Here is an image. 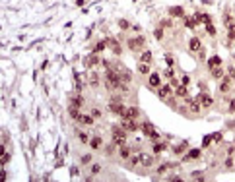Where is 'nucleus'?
<instances>
[{
    "label": "nucleus",
    "instance_id": "nucleus-38",
    "mask_svg": "<svg viewBox=\"0 0 235 182\" xmlns=\"http://www.w3.org/2000/svg\"><path fill=\"white\" fill-rule=\"evenodd\" d=\"M206 31H208V35H212V37H214V35H216V29H214V25H212V23H208Z\"/></svg>",
    "mask_w": 235,
    "mask_h": 182
},
{
    "label": "nucleus",
    "instance_id": "nucleus-35",
    "mask_svg": "<svg viewBox=\"0 0 235 182\" xmlns=\"http://www.w3.org/2000/svg\"><path fill=\"white\" fill-rule=\"evenodd\" d=\"M8 161H10V153H6L4 147H2V165H6Z\"/></svg>",
    "mask_w": 235,
    "mask_h": 182
},
{
    "label": "nucleus",
    "instance_id": "nucleus-24",
    "mask_svg": "<svg viewBox=\"0 0 235 182\" xmlns=\"http://www.w3.org/2000/svg\"><path fill=\"white\" fill-rule=\"evenodd\" d=\"M101 143H103V140H101V138H99V136H95V138H93V140L90 142V145H91V147H93V149H97V147H101Z\"/></svg>",
    "mask_w": 235,
    "mask_h": 182
},
{
    "label": "nucleus",
    "instance_id": "nucleus-14",
    "mask_svg": "<svg viewBox=\"0 0 235 182\" xmlns=\"http://www.w3.org/2000/svg\"><path fill=\"white\" fill-rule=\"evenodd\" d=\"M148 83H150V87H159L161 85V78H159V74H150V79H148Z\"/></svg>",
    "mask_w": 235,
    "mask_h": 182
},
{
    "label": "nucleus",
    "instance_id": "nucleus-33",
    "mask_svg": "<svg viewBox=\"0 0 235 182\" xmlns=\"http://www.w3.org/2000/svg\"><path fill=\"white\" fill-rule=\"evenodd\" d=\"M194 23H196V19H194V18H185V25H187V27L193 29V27H194Z\"/></svg>",
    "mask_w": 235,
    "mask_h": 182
},
{
    "label": "nucleus",
    "instance_id": "nucleus-12",
    "mask_svg": "<svg viewBox=\"0 0 235 182\" xmlns=\"http://www.w3.org/2000/svg\"><path fill=\"white\" fill-rule=\"evenodd\" d=\"M87 82H90V85L91 87H97L99 85V74H97V72H90V74H87Z\"/></svg>",
    "mask_w": 235,
    "mask_h": 182
},
{
    "label": "nucleus",
    "instance_id": "nucleus-18",
    "mask_svg": "<svg viewBox=\"0 0 235 182\" xmlns=\"http://www.w3.org/2000/svg\"><path fill=\"white\" fill-rule=\"evenodd\" d=\"M78 108H80V107H76V105H70V107H68V114H70L74 120L80 118V111H78Z\"/></svg>",
    "mask_w": 235,
    "mask_h": 182
},
{
    "label": "nucleus",
    "instance_id": "nucleus-32",
    "mask_svg": "<svg viewBox=\"0 0 235 182\" xmlns=\"http://www.w3.org/2000/svg\"><path fill=\"white\" fill-rule=\"evenodd\" d=\"M173 165H169V163H165V165H161L159 169H157V174H163V172H167V169H171Z\"/></svg>",
    "mask_w": 235,
    "mask_h": 182
},
{
    "label": "nucleus",
    "instance_id": "nucleus-26",
    "mask_svg": "<svg viewBox=\"0 0 235 182\" xmlns=\"http://www.w3.org/2000/svg\"><path fill=\"white\" fill-rule=\"evenodd\" d=\"M210 72H212V76H214V78H224V70L219 68V66H216V68H210Z\"/></svg>",
    "mask_w": 235,
    "mask_h": 182
},
{
    "label": "nucleus",
    "instance_id": "nucleus-3",
    "mask_svg": "<svg viewBox=\"0 0 235 182\" xmlns=\"http://www.w3.org/2000/svg\"><path fill=\"white\" fill-rule=\"evenodd\" d=\"M140 130H142V132L150 138V140H152L153 143H156V142H159V134L156 132V128H153V124H152V122H144V124L140 126Z\"/></svg>",
    "mask_w": 235,
    "mask_h": 182
},
{
    "label": "nucleus",
    "instance_id": "nucleus-34",
    "mask_svg": "<svg viewBox=\"0 0 235 182\" xmlns=\"http://www.w3.org/2000/svg\"><path fill=\"white\" fill-rule=\"evenodd\" d=\"M163 76H165L167 79H171V78H175V74H173V68H167V70L163 72Z\"/></svg>",
    "mask_w": 235,
    "mask_h": 182
},
{
    "label": "nucleus",
    "instance_id": "nucleus-4",
    "mask_svg": "<svg viewBox=\"0 0 235 182\" xmlns=\"http://www.w3.org/2000/svg\"><path fill=\"white\" fill-rule=\"evenodd\" d=\"M121 126L126 130V132H136L138 128V122H136V118H122V122H121Z\"/></svg>",
    "mask_w": 235,
    "mask_h": 182
},
{
    "label": "nucleus",
    "instance_id": "nucleus-28",
    "mask_svg": "<svg viewBox=\"0 0 235 182\" xmlns=\"http://www.w3.org/2000/svg\"><path fill=\"white\" fill-rule=\"evenodd\" d=\"M105 45H107V41H99V43H97V45H95V47H93V53H95V54H97V53H101V50H103V49H105Z\"/></svg>",
    "mask_w": 235,
    "mask_h": 182
},
{
    "label": "nucleus",
    "instance_id": "nucleus-45",
    "mask_svg": "<svg viewBox=\"0 0 235 182\" xmlns=\"http://www.w3.org/2000/svg\"><path fill=\"white\" fill-rule=\"evenodd\" d=\"M153 35H156L157 39H161V37H163V31H161V29H156V33H153Z\"/></svg>",
    "mask_w": 235,
    "mask_h": 182
},
{
    "label": "nucleus",
    "instance_id": "nucleus-22",
    "mask_svg": "<svg viewBox=\"0 0 235 182\" xmlns=\"http://www.w3.org/2000/svg\"><path fill=\"white\" fill-rule=\"evenodd\" d=\"M70 105L82 107V105H84V97H82V95H74V97H72V101H70Z\"/></svg>",
    "mask_w": 235,
    "mask_h": 182
},
{
    "label": "nucleus",
    "instance_id": "nucleus-39",
    "mask_svg": "<svg viewBox=\"0 0 235 182\" xmlns=\"http://www.w3.org/2000/svg\"><path fill=\"white\" fill-rule=\"evenodd\" d=\"M91 116H93V118H99V116H101V111H99V108H91Z\"/></svg>",
    "mask_w": 235,
    "mask_h": 182
},
{
    "label": "nucleus",
    "instance_id": "nucleus-27",
    "mask_svg": "<svg viewBox=\"0 0 235 182\" xmlns=\"http://www.w3.org/2000/svg\"><path fill=\"white\" fill-rule=\"evenodd\" d=\"M165 147H167L165 143H157V142H156V143H153V153L157 155V153H161V151H163Z\"/></svg>",
    "mask_w": 235,
    "mask_h": 182
},
{
    "label": "nucleus",
    "instance_id": "nucleus-19",
    "mask_svg": "<svg viewBox=\"0 0 235 182\" xmlns=\"http://www.w3.org/2000/svg\"><path fill=\"white\" fill-rule=\"evenodd\" d=\"M188 49L193 50V53H196V50H200V41H198L196 37H193V39H190V43H188Z\"/></svg>",
    "mask_w": 235,
    "mask_h": 182
},
{
    "label": "nucleus",
    "instance_id": "nucleus-40",
    "mask_svg": "<svg viewBox=\"0 0 235 182\" xmlns=\"http://www.w3.org/2000/svg\"><path fill=\"white\" fill-rule=\"evenodd\" d=\"M227 76H229L231 79H235V68L231 66V68H227Z\"/></svg>",
    "mask_w": 235,
    "mask_h": 182
},
{
    "label": "nucleus",
    "instance_id": "nucleus-42",
    "mask_svg": "<svg viewBox=\"0 0 235 182\" xmlns=\"http://www.w3.org/2000/svg\"><path fill=\"white\" fill-rule=\"evenodd\" d=\"M119 25H121V29H128V21L121 19V21H119Z\"/></svg>",
    "mask_w": 235,
    "mask_h": 182
},
{
    "label": "nucleus",
    "instance_id": "nucleus-1",
    "mask_svg": "<svg viewBox=\"0 0 235 182\" xmlns=\"http://www.w3.org/2000/svg\"><path fill=\"white\" fill-rule=\"evenodd\" d=\"M119 85H121L119 74H117L115 70H107L105 72V87L109 91H113V89H119Z\"/></svg>",
    "mask_w": 235,
    "mask_h": 182
},
{
    "label": "nucleus",
    "instance_id": "nucleus-29",
    "mask_svg": "<svg viewBox=\"0 0 235 182\" xmlns=\"http://www.w3.org/2000/svg\"><path fill=\"white\" fill-rule=\"evenodd\" d=\"M169 14H171V16H175V18H183V8H179V6H177V8H171Z\"/></svg>",
    "mask_w": 235,
    "mask_h": 182
},
{
    "label": "nucleus",
    "instance_id": "nucleus-48",
    "mask_svg": "<svg viewBox=\"0 0 235 182\" xmlns=\"http://www.w3.org/2000/svg\"><path fill=\"white\" fill-rule=\"evenodd\" d=\"M188 82H190V78L188 76H183V85H188Z\"/></svg>",
    "mask_w": 235,
    "mask_h": 182
},
{
    "label": "nucleus",
    "instance_id": "nucleus-13",
    "mask_svg": "<svg viewBox=\"0 0 235 182\" xmlns=\"http://www.w3.org/2000/svg\"><path fill=\"white\" fill-rule=\"evenodd\" d=\"M119 155H121V159H124V161H126V159L132 155V147H130V145H126V143H124V145H121Z\"/></svg>",
    "mask_w": 235,
    "mask_h": 182
},
{
    "label": "nucleus",
    "instance_id": "nucleus-2",
    "mask_svg": "<svg viewBox=\"0 0 235 182\" xmlns=\"http://www.w3.org/2000/svg\"><path fill=\"white\" fill-rule=\"evenodd\" d=\"M111 134H113V143L115 145H124L126 143V130H124L122 126H113L111 128Z\"/></svg>",
    "mask_w": 235,
    "mask_h": 182
},
{
    "label": "nucleus",
    "instance_id": "nucleus-46",
    "mask_svg": "<svg viewBox=\"0 0 235 182\" xmlns=\"http://www.w3.org/2000/svg\"><path fill=\"white\" fill-rule=\"evenodd\" d=\"M225 167H227V169H231V167H233V159H231V157L225 161Z\"/></svg>",
    "mask_w": 235,
    "mask_h": 182
},
{
    "label": "nucleus",
    "instance_id": "nucleus-25",
    "mask_svg": "<svg viewBox=\"0 0 235 182\" xmlns=\"http://www.w3.org/2000/svg\"><path fill=\"white\" fill-rule=\"evenodd\" d=\"M200 157V151L198 149H193V151H188V155L185 157V161H190V159H198Z\"/></svg>",
    "mask_w": 235,
    "mask_h": 182
},
{
    "label": "nucleus",
    "instance_id": "nucleus-37",
    "mask_svg": "<svg viewBox=\"0 0 235 182\" xmlns=\"http://www.w3.org/2000/svg\"><path fill=\"white\" fill-rule=\"evenodd\" d=\"M101 172V165H91V174H99Z\"/></svg>",
    "mask_w": 235,
    "mask_h": 182
},
{
    "label": "nucleus",
    "instance_id": "nucleus-10",
    "mask_svg": "<svg viewBox=\"0 0 235 182\" xmlns=\"http://www.w3.org/2000/svg\"><path fill=\"white\" fill-rule=\"evenodd\" d=\"M169 93H171V83H169V85H159V87H157L159 99H167V97H169Z\"/></svg>",
    "mask_w": 235,
    "mask_h": 182
},
{
    "label": "nucleus",
    "instance_id": "nucleus-8",
    "mask_svg": "<svg viewBox=\"0 0 235 182\" xmlns=\"http://www.w3.org/2000/svg\"><path fill=\"white\" fill-rule=\"evenodd\" d=\"M99 62H101V60H99V56L95 54V53H93V54H90V56H86V60H84V64H86L87 68H93L95 64H99Z\"/></svg>",
    "mask_w": 235,
    "mask_h": 182
},
{
    "label": "nucleus",
    "instance_id": "nucleus-30",
    "mask_svg": "<svg viewBox=\"0 0 235 182\" xmlns=\"http://www.w3.org/2000/svg\"><path fill=\"white\" fill-rule=\"evenodd\" d=\"M138 72H140V74H148L150 72V66L146 62H142V64H138Z\"/></svg>",
    "mask_w": 235,
    "mask_h": 182
},
{
    "label": "nucleus",
    "instance_id": "nucleus-44",
    "mask_svg": "<svg viewBox=\"0 0 235 182\" xmlns=\"http://www.w3.org/2000/svg\"><path fill=\"white\" fill-rule=\"evenodd\" d=\"M193 178H204V176H202L200 171H194V172H193Z\"/></svg>",
    "mask_w": 235,
    "mask_h": 182
},
{
    "label": "nucleus",
    "instance_id": "nucleus-11",
    "mask_svg": "<svg viewBox=\"0 0 235 182\" xmlns=\"http://www.w3.org/2000/svg\"><path fill=\"white\" fill-rule=\"evenodd\" d=\"M138 116H140V111H138V107H126L124 118H138Z\"/></svg>",
    "mask_w": 235,
    "mask_h": 182
},
{
    "label": "nucleus",
    "instance_id": "nucleus-17",
    "mask_svg": "<svg viewBox=\"0 0 235 182\" xmlns=\"http://www.w3.org/2000/svg\"><path fill=\"white\" fill-rule=\"evenodd\" d=\"M78 122H80V124H86V126H93V116H86V114H80Z\"/></svg>",
    "mask_w": 235,
    "mask_h": 182
},
{
    "label": "nucleus",
    "instance_id": "nucleus-16",
    "mask_svg": "<svg viewBox=\"0 0 235 182\" xmlns=\"http://www.w3.org/2000/svg\"><path fill=\"white\" fill-rule=\"evenodd\" d=\"M107 45L111 47V50H113L115 54H121V53H122V49H121V45H119V43H117L115 39H107Z\"/></svg>",
    "mask_w": 235,
    "mask_h": 182
},
{
    "label": "nucleus",
    "instance_id": "nucleus-20",
    "mask_svg": "<svg viewBox=\"0 0 235 182\" xmlns=\"http://www.w3.org/2000/svg\"><path fill=\"white\" fill-rule=\"evenodd\" d=\"M216 66H222V58H219V56H212L208 60V68H216Z\"/></svg>",
    "mask_w": 235,
    "mask_h": 182
},
{
    "label": "nucleus",
    "instance_id": "nucleus-49",
    "mask_svg": "<svg viewBox=\"0 0 235 182\" xmlns=\"http://www.w3.org/2000/svg\"><path fill=\"white\" fill-rule=\"evenodd\" d=\"M229 111H231V112L235 111V101H231V103H229Z\"/></svg>",
    "mask_w": 235,
    "mask_h": 182
},
{
    "label": "nucleus",
    "instance_id": "nucleus-7",
    "mask_svg": "<svg viewBox=\"0 0 235 182\" xmlns=\"http://www.w3.org/2000/svg\"><path fill=\"white\" fill-rule=\"evenodd\" d=\"M187 99V105H188V108L193 111L194 114L196 112H200V108H202V105H200V101H198V97L196 99H188V97H185Z\"/></svg>",
    "mask_w": 235,
    "mask_h": 182
},
{
    "label": "nucleus",
    "instance_id": "nucleus-6",
    "mask_svg": "<svg viewBox=\"0 0 235 182\" xmlns=\"http://www.w3.org/2000/svg\"><path fill=\"white\" fill-rule=\"evenodd\" d=\"M153 163H156V157L150 155V153H142V151H140V165L142 167H152Z\"/></svg>",
    "mask_w": 235,
    "mask_h": 182
},
{
    "label": "nucleus",
    "instance_id": "nucleus-9",
    "mask_svg": "<svg viewBox=\"0 0 235 182\" xmlns=\"http://www.w3.org/2000/svg\"><path fill=\"white\" fill-rule=\"evenodd\" d=\"M198 101H200L202 108H208V107H212V97L208 95V93H200V95H198Z\"/></svg>",
    "mask_w": 235,
    "mask_h": 182
},
{
    "label": "nucleus",
    "instance_id": "nucleus-41",
    "mask_svg": "<svg viewBox=\"0 0 235 182\" xmlns=\"http://www.w3.org/2000/svg\"><path fill=\"white\" fill-rule=\"evenodd\" d=\"M227 29H229V39H235V25L227 27Z\"/></svg>",
    "mask_w": 235,
    "mask_h": 182
},
{
    "label": "nucleus",
    "instance_id": "nucleus-43",
    "mask_svg": "<svg viewBox=\"0 0 235 182\" xmlns=\"http://www.w3.org/2000/svg\"><path fill=\"white\" fill-rule=\"evenodd\" d=\"M165 62L169 64V66H173V56H171V54H167V56H165Z\"/></svg>",
    "mask_w": 235,
    "mask_h": 182
},
{
    "label": "nucleus",
    "instance_id": "nucleus-23",
    "mask_svg": "<svg viewBox=\"0 0 235 182\" xmlns=\"http://www.w3.org/2000/svg\"><path fill=\"white\" fill-rule=\"evenodd\" d=\"M187 85H179L177 87V91H175V95H177V97H187Z\"/></svg>",
    "mask_w": 235,
    "mask_h": 182
},
{
    "label": "nucleus",
    "instance_id": "nucleus-15",
    "mask_svg": "<svg viewBox=\"0 0 235 182\" xmlns=\"http://www.w3.org/2000/svg\"><path fill=\"white\" fill-rule=\"evenodd\" d=\"M229 82H231L229 76H224V78H222V83H219V91H222V93H227V91H229Z\"/></svg>",
    "mask_w": 235,
    "mask_h": 182
},
{
    "label": "nucleus",
    "instance_id": "nucleus-36",
    "mask_svg": "<svg viewBox=\"0 0 235 182\" xmlns=\"http://www.w3.org/2000/svg\"><path fill=\"white\" fill-rule=\"evenodd\" d=\"M78 138H80V142H82V143H87V142H90V140H87V134H84V132H80Z\"/></svg>",
    "mask_w": 235,
    "mask_h": 182
},
{
    "label": "nucleus",
    "instance_id": "nucleus-21",
    "mask_svg": "<svg viewBox=\"0 0 235 182\" xmlns=\"http://www.w3.org/2000/svg\"><path fill=\"white\" fill-rule=\"evenodd\" d=\"M140 62H146V64L152 62V53H150V50H144V53L140 54Z\"/></svg>",
    "mask_w": 235,
    "mask_h": 182
},
{
    "label": "nucleus",
    "instance_id": "nucleus-47",
    "mask_svg": "<svg viewBox=\"0 0 235 182\" xmlns=\"http://www.w3.org/2000/svg\"><path fill=\"white\" fill-rule=\"evenodd\" d=\"M91 161V155H84L82 157V163H90Z\"/></svg>",
    "mask_w": 235,
    "mask_h": 182
},
{
    "label": "nucleus",
    "instance_id": "nucleus-31",
    "mask_svg": "<svg viewBox=\"0 0 235 182\" xmlns=\"http://www.w3.org/2000/svg\"><path fill=\"white\" fill-rule=\"evenodd\" d=\"M224 23H225L227 27H231V25H233V18H231V14H225V16H224Z\"/></svg>",
    "mask_w": 235,
    "mask_h": 182
},
{
    "label": "nucleus",
    "instance_id": "nucleus-5",
    "mask_svg": "<svg viewBox=\"0 0 235 182\" xmlns=\"http://www.w3.org/2000/svg\"><path fill=\"white\" fill-rule=\"evenodd\" d=\"M144 45H146V39H144V37H134V39H128V49H130V50H134V53H136V50H140Z\"/></svg>",
    "mask_w": 235,
    "mask_h": 182
}]
</instances>
